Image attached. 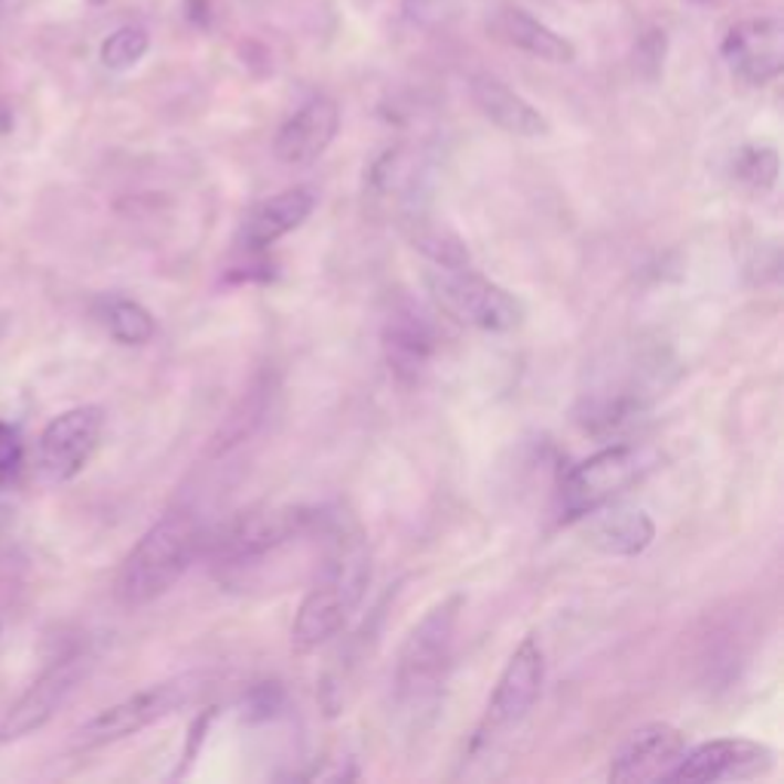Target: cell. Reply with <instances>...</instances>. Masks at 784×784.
<instances>
[{
  "instance_id": "cell-18",
  "label": "cell",
  "mask_w": 784,
  "mask_h": 784,
  "mask_svg": "<svg viewBox=\"0 0 784 784\" xmlns=\"http://www.w3.org/2000/svg\"><path fill=\"white\" fill-rule=\"evenodd\" d=\"M595 519L588 521V543L600 548L613 558H635L647 552L656 536V524L644 509H628V505H600L592 512Z\"/></svg>"
},
{
  "instance_id": "cell-4",
  "label": "cell",
  "mask_w": 784,
  "mask_h": 784,
  "mask_svg": "<svg viewBox=\"0 0 784 784\" xmlns=\"http://www.w3.org/2000/svg\"><path fill=\"white\" fill-rule=\"evenodd\" d=\"M322 524V509L282 505V509H252L240 512L218 531L202 536L200 555L209 558L218 573H240L258 567V561L304 540Z\"/></svg>"
},
{
  "instance_id": "cell-15",
  "label": "cell",
  "mask_w": 784,
  "mask_h": 784,
  "mask_svg": "<svg viewBox=\"0 0 784 784\" xmlns=\"http://www.w3.org/2000/svg\"><path fill=\"white\" fill-rule=\"evenodd\" d=\"M337 126H341V111L332 98L325 95L310 98L301 111H294V117L282 123L273 142V154L285 166H310L328 150Z\"/></svg>"
},
{
  "instance_id": "cell-17",
  "label": "cell",
  "mask_w": 784,
  "mask_h": 784,
  "mask_svg": "<svg viewBox=\"0 0 784 784\" xmlns=\"http://www.w3.org/2000/svg\"><path fill=\"white\" fill-rule=\"evenodd\" d=\"M469 93H472V102L479 105L481 114L493 126H500L503 133L521 135V138L548 135V121L543 114L527 98H521L515 90H509L503 81H496L491 74H475L469 83Z\"/></svg>"
},
{
  "instance_id": "cell-3",
  "label": "cell",
  "mask_w": 784,
  "mask_h": 784,
  "mask_svg": "<svg viewBox=\"0 0 784 784\" xmlns=\"http://www.w3.org/2000/svg\"><path fill=\"white\" fill-rule=\"evenodd\" d=\"M206 531L194 512L175 509L163 515L150 531L133 545V552L123 561L114 595L123 607H145L150 600L163 598L187 571L200 558Z\"/></svg>"
},
{
  "instance_id": "cell-30",
  "label": "cell",
  "mask_w": 784,
  "mask_h": 784,
  "mask_svg": "<svg viewBox=\"0 0 784 784\" xmlns=\"http://www.w3.org/2000/svg\"><path fill=\"white\" fill-rule=\"evenodd\" d=\"M13 129V114L7 107H0V133H10Z\"/></svg>"
},
{
  "instance_id": "cell-23",
  "label": "cell",
  "mask_w": 784,
  "mask_h": 784,
  "mask_svg": "<svg viewBox=\"0 0 784 784\" xmlns=\"http://www.w3.org/2000/svg\"><path fill=\"white\" fill-rule=\"evenodd\" d=\"M147 46H150V38H147L145 28L123 25L102 43V62H105V67H111V71H126V67H133L135 62H142Z\"/></svg>"
},
{
  "instance_id": "cell-6",
  "label": "cell",
  "mask_w": 784,
  "mask_h": 784,
  "mask_svg": "<svg viewBox=\"0 0 784 784\" xmlns=\"http://www.w3.org/2000/svg\"><path fill=\"white\" fill-rule=\"evenodd\" d=\"M659 463V453L638 445H610L567 469L561 479L564 519H585L600 505H610L631 484H638Z\"/></svg>"
},
{
  "instance_id": "cell-31",
  "label": "cell",
  "mask_w": 784,
  "mask_h": 784,
  "mask_svg": "<svg viewBox=\"0 0 784 784\" xmlns=\"http://www.w3.org/2000/svg\"><path fill=\"white\" fill-rule=\"evenodd\" d=\"M90 3H105V0H90Z\"/></svg>"
},
{
  "instance_id": "cell-29",
  "label": "cell",
  "mask_w": 784,
  "mask_h": 784,
  "mask_svg": "<svg viewBox=\"0 0 784 784\" xmlns=\"http://www.w3.org/2000/svg\"><path fill=\"white\" fill-rule=\"evenodd\" d=\"M10 527H13V509L7 503H0V543H3V536L10 533Z\"/></svg>"
},
{
  "instance_id": "cell-27",
  "label": "cell",
  "mask_w": 784,
  "mask_h": 784,
  "mask_svg": "<svg viewBox=\"0 0 784 784\" xmlns=\"http://www.w3.org/2000/svg\"><path fill=\"white\" fill-rule=\"evenodd\" d=\"M212 714L215 708H206L200 718L194 720V726H190V735H187V748H185V757H181V772L194 763V757L200 754V744H202V735H206V730H209V723H212ZM178 772V775H181Z\"/></svg>"
},
{
  "instance_id": "cell-10",
  "label": "cell",
  "mask_w": 784,
  "mask_h": 784,
  "mask_svg": "<svg viewBox=\"0 0 784 784\" xmlns=\"http://www.w3.org/2000/svg\"><path fill=\"white\" fill-rule=\"evenodd\" d=\"M545 680V656L536 635H527L521 640L515 652L509 656L503 675L496 678L488 708H484V720L479 726V739H491L496 732L512 730L527 720L533 711V704L540 702Z\"/></svg>"
},
{
  "instance_id": "cell-25",
  "label": "cell",
  "mask_w": 784,
  "mask_h": 784,
  "mask_svg": "<svg viewBox=\"0 0 784 784\" xmlns=\"http://www.w3.org/2000/svg\"><path fill=\"white\" fill-rule=\"evenodd\" d=\"M285 704V692H282L280 683H258L252 687V692L245 696V720L249 723H261V720L276 718Z\"/></svg>"
},
{
  "instance_id": "cell-16",
  "label": "cell",
  "mask_w": 784,
  "mask_h": 784,
  "mask_svg": "<svg viewBox=\"0 0 784 784\" xmlns=\"http://www.w3.org/2000/svg\"><path fill=\"white\" fill-rule=\"evenodd\" d=\"M313 209H316V194L310 187L282 190L261 206H254L252 215L240 227V242L249 252H264L285 233L304 224Z\"/></svg>"
},
{
  "instance_id": "cell-8",
  "label": "cell",
  "mask_w": 784,
  "mask_h": 784,
  "mask_svg": "<svg viewBox=\"0 0 784 784\" xmlns=\"http://www.w3.org/2000/svg\"><path fill=\"white\" fill-rule=\"evenodd\" d=\"M90 668H93V656L86 650H71L59 656L0 718V744L22 742L28 735L43 730L59 714V708L71 699V692L81 687Z\"/></svg>"
},
{
  "instance_id": "cell-7",
  "label": "cell",
  "mask_w": 784,
  "mask_h": 784,
  "mask_svg": "<svg viewBox=\"0 0 784 784\" xmlns=\"http://www.w3.org/2000/svg\"><path fill=\"white\" fill-rule=\"evenodd\" d=\"M197 690H200V678L197 675L154 683V687L129 696V699L98 711L95 718L77 726L74 735H71V742H67V751L86 754V751H95V748L123 742V739H129L135 732L147 730V726H154V723H160L169 714H175V711H181Z\"/></svg>"
},
{
  "instance_id": "cell-11",
  "label": "cell",
  "mask_w": 784,
  "mask_h": 784,
  "mask_svg": "<svg viewBox=\"0 0 784 784\" xmlns=\"http://www.w3.org/2000/svg\"><path fill=\"white\" fill-rule=\"evenodd\" d=\"M439 349V328L424 306L411 297L393 304L384 322V356L389 372L405 386L420 384L429 362Z\"/></svg>"
},
{
  "instance_id": "cell-19",
  "label": "cell",
  "mask_w": 784,
  "mask_h": 784,
  "mask_svg": "<svg viewBox=\"0 0 784 784\" xmlns=\"http://www.w3.org/2000/svg\"><path fill=\"white\" fill-rule=\"evenodd\" d=\"M493 31L505 43H512V46H519V50L536 55L543 62H552V65H571L576 59V50H573V43L567 38L555 34L552 28L536 22L524 10H512V7L500 10L493 19Z\"/></svg>"
},
{
  "instance_id": "cell-21",
  "label": "cell",
  "mask_w": 784,
  "mask_h": 784,
  "mask_svg": "<svg viewBox=\"0 0 784 784\" xmlns=\"http://www.w3.org/2000/svg\"><path fill=\"white\" fill-rule=\"evenodd\" d=\"M732 175L742 181L744 187L766 194L778 181V154L766 145H748L735 154L732 160Z\"/></svg>"
},
{
  "instance_id": "cell-24",
  "label": "cell",
  "mask_w": 784,
  "mask_h": 784,
  "mask_svg": "<svg viewBox=\"0 0 784 784\" xmlns=\"http://www.w3.org/2000/svg\"><path fill=\"white\" fill-rule=\"evenodd\" d=\"M665 53H668V38L665 31H647L635 46V71L644 81H659L665 65Z\"/></svg>"
},
{
  "instance_id": "cell-5",
  "label": "cell",
  "mask_w": 784,
  "mask_h": 784,
  "mask_svg": "<svg viewBox=\"0 0 784 784\" xmlns=\"http://www.w3.org/2000/svg\"><path fill=\"white\" fill-rule=\"evenodd\" d=\"M426 289L445 316L463 322L469 328H481V332H515L527 316L521 297H515L509 289L496 285L488 276H481L472 264H432L426 270Z\"/></svg>"
},
{
  "instance_id": "cell-22",
  "label": "cell",
  "mask_w": 784,
  "mask_h": 784,
  "mask_svg": "<svg viewBox=\"0 0 784 784\" xmlns=\"http://www.w3.org/2000/svg\"><path fill=\"white\" fill-rule=\"evenodd\" d=\"M264 408H266V389H252V393L242 399L240 411L230 414V420H227V424L218 429V436H215V441H212V451L224 453V451H230L233 445L245 441V436L252 432L254 426L261 424V414H264Z\"/></svg>"
},
{
  "instance_id": "cell-20",
  "label": "cell",
  "mask_w": 784,
  "mask_h": 784,
  "mask_svg": "<svg viewBox=\"0 0 784 784\" xmlns=\"http://www.w3.org/2000/svg\"><path fill=\"white\" fill-rule=\"evenodd\" d=\"M107 334L123 346H145L157 334V322L133 297H107L102 306Z\"/></svg>"
},
{
  "instance_id": "cell-13",
  "label": "cell",
  "mask_w": 784,
  "mask_h": 784,
  "mask_svg": "<svg viewBox=\"0 0 784 784\" xmlns=\"http://www.w3.org/2000/svg\"><path fill=\"white\" fill-rule=\"evenodd\" d=\"M687 754V735L668 723H650L635 730L613 754L610 782L647 784L668 782Z\"/></svg>"
},
{
  "instance_id": "cell-28",
  "label": "cell",
  "mask_w": 784,
  "mask_h": 784,
  "mask_svg": "<svg viewBox=\"0 0 784 784\" xmlns=\"http://www.w3.org/2000/svg\"><path fill=\"white\" fill-rule=\"evenodd\" d=\"M185 7L187 19H190L194 25L209 28V22H212V0H185Z\"/></svg>"
},
{
  "instance_id": "cell-14",
  "label": "cell",
  "mask_w": 784,
  "mask_h": 784,
  "mask_svg": "<svg viewBox=\"0 0 784 784\" xmlns=\"http://www.w3.org/2000/svg\"><path fill=\"white\" fill-rule=\"evenodd\" d=\"M723 59L730 62L732 74L744 83L775 81L784 67V28L778 19H748L730 28L723 41Z\"/></svg>"
},
{
  "instance_id": "cell-12",
  "label": "cell",
  "mask_w": 784,
  "mask_h": 784,
  "mask_svg": "<svg viewBox=\"0 0 784 784\" xmlns=\"http://www.w3.org/2000/svg\"><path fill=\"white\" fill-rule=\"evenodd\" d=\"M775 766L770 744L751 739H718L683 754L668 782H751Z\"/></svg>"
},
{
  "instance_id": "cell-9",
  "label": "cell",
  "mask_w": 784,
  "mask_h": 784,
  "mask_svg": "<svg viewBox=\"0 0 784 784\" xmlns=\"http://www.w3.org/2000/svg\"><path fill=\"white\" fill-rule=\"evenodd\" d=\"M105 432V411L98 405H77L55 414L38 441V466L50 484L77 479L98 451Z\"/></svg>"
},
{
  "instance_id": "cell-26",
  "label": "cell",
  "mask_w": 784,
  "mask_h": 784,
  "mask_svg": "<svg viewBox=\"0 0 784 784\" xmlns=\"http://www.w3.org/2000/svg\"><path fill=\"white\" fill-rule=\"evenodd\" d=\"M25 466V445L22 436L15 432L13 426L0 420V488L10 484V481L22 472Z\"/></svg>"
},
{
  "instance_id": "cell-2",
  "label": "cell",
  "mask_w": 784,
  "mask_h": 784,
  "mask_svg": "<svg viewBox=\"0 0 784 784\" xmlns=\"http://www.w3.org/2000/svg\"><path fill=\"white\" fill-rule=\"evenodd\" d=\"M463 595L439 600L420 623L408 631L396 659L393 702L411 730H424L436 720L445 683L453 665V640L463 610Z\"/></svg>"
},
{
  "instance_id": "cell-1",
  "label": "cell",
  "mask_w": 784,
  "mask_h": 784,
  "mask_svg": "<svg viewBox=\"0 0 784 784\" xmlns=\"http://www.w3.org/2000/svg\"><path fill=\"white\" fill-rule=\"evenodd\" d=\"M322 536H325V564L292 623V647L301 652L316 650L337 638L372 583L368 545L356 521L344 512H325Z\"/></svg>"
}]
</instances>
